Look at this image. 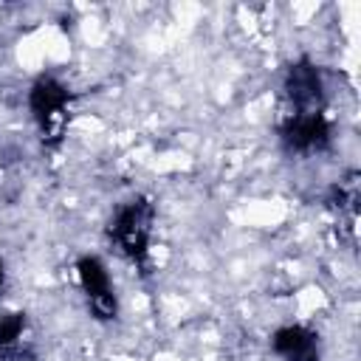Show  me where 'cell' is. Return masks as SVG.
Masks as SVG:
<instances>
[{
	"label": "cell",
	"instance_id": "6da1fadb",
	"mask_svg": "<svg viewBox=\"0 0 361 361\" xmlns=\"http://www.w3.org/2000/svg\"><path fill=\"white\" fill-rule=\"evenodd\" d=\"M152 228H155V206L149 197H133L121 203L110 220V243L113 248L133 265L144 268L149 257V243H152Z\"/></svg>",
	"mask_w": 361,
	"mask_h": 361
},
{
	"label": "cell",
	"instance_id": "7a4b0ae2",
	"mask_svg": "<svg viewBox=\"0 0 361 361\" xmlns=\"http://www.w3.org/2000/svg\"><path fill=\"white\" fill-rule=\"evenodd\" d=\"M28 107H31V118L42 135V141L48 147H56L68 130V90L62 82H56L54 76H39L31 90H28Z\"/></svg>",
	"mask_w": 361,
	"mask_h": 361
},
{
	"label": "cell",
	"instance_id": "3957f363",
	"mask_svg": "<svg viewBox=\"0 0 361 361\" xmlns=\"http://www.w3.org/2000/svg\"><path fill=\"white\" fill-rule=\"evenodd\" d=\"M282 90L288 102V116L324 113V82L310 59H299L288 68Z\"/></svg>",
	"mask_w": 361,
	"mask_h": 361
},
{
	"label": "cell",
	"instance_id": "277c9868",
	"mask_svg": "<svg viewBox=\"0 0 361 361\" xmlns=\"http://www.w3.org/2000/svg\"><path fill=\"white\" fill-rule=\"evenodd\" d=\"M76 276H79V288L87 299V310L93 313V319H99V322L116 319L118 302H116V290H113L107 265L99 257L87 254L76 262Z\"/></svg>",
	"mask_w": 361,
	"mask_h": 361
},
{
	"label": "cell",
	"instance_id": "5b68a950",
	"mask_svg": "<svg viewBox=\"0 0 361 361\" xmlns=\"http://www.w3.org/2000/svg\"><path fill=\"white\" fill-rule=\"evenodd\" d=\"M282 141L288 149L299 155H313L324 152L330 147V121L324 113H310V116H285L282 124Z\"/></svg>",
	"mask_w": 361,
	"mask_h": 361
},
{
	"label": "cell",
	"instance_id": "8992f818",
	"mask_svg": "<svg viewBox=\"0 0 361 361\" xmlns=\"http://www.w3.org/2000/svg\"><path fill=\"white\" fill-rule=\"evenodd\" d=\"M0 361H34V338L25 313L0 316Z\"/></svg>",
	"mask_w": 361,
	"mask_h": 361
},
{
	"label": "cell",
	"instance_id": "52a82bcc",
	"mask_svg": "<svg viewBox=\"0 0 361 361\" xmlns=\"http://www.w3.org/2000/svg\"><path fill=\"white\" fill-rule=\"evenodd\" d=\"M274 353L282 361H316L319 358V336L305 324H285L271 338Z\"/></svg>",
	"mask_w": 361,
	"mask_h": 361
},
{
	"label": "cell",
	"instance_id": "ba28073f",
	"mask_svg": "<svg viewBox=\"0 0 361 361\" xmlns=\"http://www.w3.org/2000/svg\"><path fill=\"white\" fill-rule=\"evenodd\" d=\"M3 290H6V265L0 259V296H3Z\"/></svg>",
	"mask_w": 361,
	"mask_h": 361
}]
</instances>
